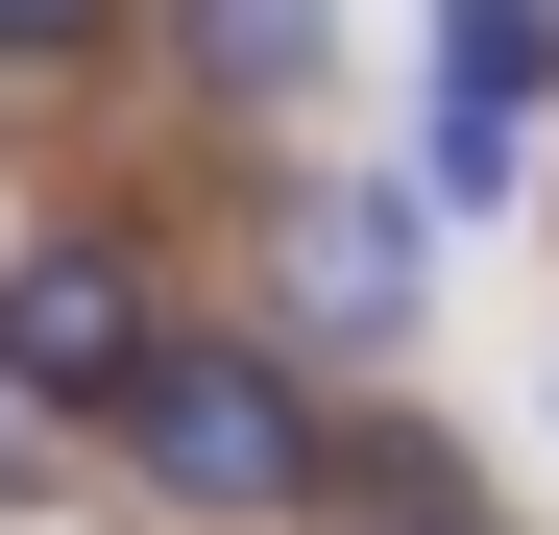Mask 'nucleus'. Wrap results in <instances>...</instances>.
<instances>
[{"label":"nucleus","instance_id":"nucleus-5","mask_svg":"<svg viewBox=\"0 0 559 535\" xmlns=\"http://www.w3.org/2000/svg\"><path fill=\"white\" fill-rule=\"evenodd\" d=\"M170 49H195V98H293V73H317V0H170Z\"/></svg>","mask_w":559,"mask_h":535},{"label":"nucleus","instance_id":"nucleus-2","mask_svg":"<svg viewBox=\"0 0 559 535\" xmlns=\"http://www.w3.org/2000/svg\"><path fill=\"white\" fill-rule=\"evenodd\" d=\"M146 366H170V317H146L122 219H49L0 268V414H146Z\"/></svg>","mask_w":559,"mask_h":535},{"label":"nucleus","instance_id":"nucleus-7","mask_svg":"<svg viewBox=\"0 0 559 535\" xmlns=\"http://www.w3.org/2000/svg\"><path fill=\"white\" fill-rule=\"evenodd\" d=\"M414 535H487V511H414Z\"/></svg>","mask_w":559,"mask_h":535},{"label":"nucleus","instance_id":"nucleus-6","mask_svg":"<svg viewBox=\"0 0 559 535\" xmlns=\"http://www.w3.org/2000/svg\"><path fill=\"white\" fill-rule=\"evenodd\" d=\"M98 25H122V0H0V73H73Z\"/></svg>","mask_w":559,"mask_h":535},{"label":"nucleus","instance_id":"nucleus-8","mask_svg":"<svg viewBox=\"0 0 559 535\" xmlns=\"http://www.w3.org/2000/svg\"><path fill=\"white\" fill-rule=\"evenodd\" d=\"M0 487H25V463H0Z\"/></svg>","mask_w":559,"mask_h":535},{"label":"nucleus","instance_id":"nucleus-3","mask_svg":"<svg viewBox=\"0 0 559 535\" xmlns=\"http://www.w3.org/2000/svg\"><path fill=\"white\" fill-rule=\"evenodd\" d=\"M535 98H559V0H438V195H511Z\"/></svg>","mask_w":559,"mask_h":535},{"label":"nucleus","instance_id":"nucleus-4","mask_svg":"<svg viewBox=\"0 0 559 535\" xmlns=\"http://www.w3.org/2000/svg\"><path fill=\"white\" fill-rule=\"evenodd\" d=\"M293 341H414V195L341 170V195L293 219Z\"/></svg>","mask_w":559,"mask_h":535},{"label":"nucleus","instance_id":"nucleus-1","mask_svg":"<svg viewBox=\"0 0 559 535\" xmlns=\"http://www.w3.org/2000/svg\"><path fill=\"white\" fill-rule=\"evenodd\" d=\"M122 438H146V487H170V511H243V535L341 487V438H317V390L267 366V341H170V366H146V414H122Z\"/></svg>","mask_w":559,"mask_h":535}]
</instances>
